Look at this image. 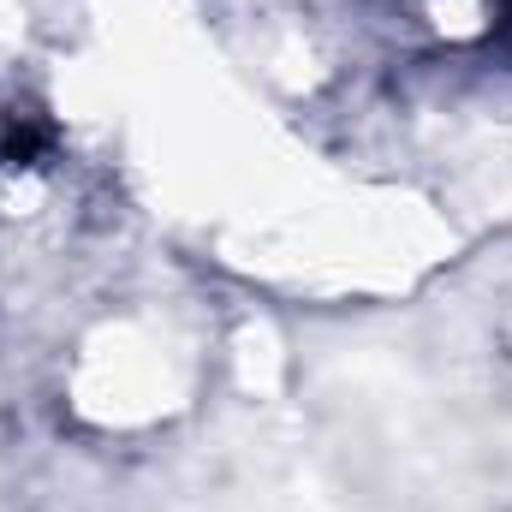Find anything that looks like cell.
<instances>
[{"mask_svg":"<svg viewBox=\"0 0 512 512\" xmlns=\"http://www.w3.org/2000/svg\"><path fill=\"white\" fill-rule=\"evenodd\" d=\"M42 149H48V126L42 120H30V114L6 120V131H0V161L6 167H30Z\"/></svg>","mask_w":512,"mask_h":512,"instance_id":"obj_1","label":"cell"},{"mask_svg":"<svg viewBox=\"0 0 512 512\" xmlns=\"http://www.w3.org/2000/svg\"><path fill=\"white\" fill-rule=\"evenodd\" d=\"M501 6H507V12H512V0H501Z\"/></svg>","mask_w":512,"mask_h":512,"instance_id":"obj_2","label":"cell"}]
</instances>
